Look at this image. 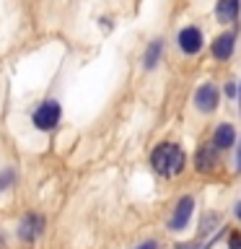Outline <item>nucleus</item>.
<instances>
[{
    "instance_id": "obj_12",
    "label": "nucleus",
    "mask_w": 241,
    "mask_h": 249,
    "mask_svg": "<svg viewBox=\"0 0 241 249\" xmlns=\"http://www.w3.org/2000/svg\"><path fill=\"white\" fill-rule=\"evenodd\" d=\"M218 223H221V213H213V210H210V213H205L202 221H200V233L205 236V233H210Z\"/></svg>"
},
{
    "instance_id": "obj_6",
    "label": "nucleus",
    "mask_w": 241,
    "mask_h": 249,
    "mask_svg": "<svg viewBox=\"0 0 241 249\" xmlns=\"http://www.w3.org/2000/svg\"><path fill=\"white\" fill-rule=\"evenodd\" d=\"M44 226H47V221H44L42 213H26L18 223V239L26 241V244H34V241L44 233Z\"/></svg>"
},
{
    "instance_id": "obj_11",
    "label": "nucleus",
    "mask_w": 241,
    "mask_h": 249,
    "mask_svg": "<svg viewBox=\"0 0 241 249\" xmlns=\"http://www.w3.org/2000/svg\"><path fill=\"white\" fill-rule=\"evenodd\" d=\"M161 54H163V42H161V39H153V42L145 47L143 68L145 70H155V68H158V62H161Z\"/></svg>"
},
{
    "instance_id": "obj_16",
    "label": "nucleus",
    "mask_w": 241,
    "mask_h": 249,
    "mask_svg": "<svg viewBox=\"0 0 241 249\" xmlns=\"http://www.w3.org/2000/svg\"><path fill=\"white\" fill-rule=\"evenodd\" d=\"M228 249H241V236L239 233H231L228 236Z\"/></svg>"
},
{
    "instance_id": "obj_9",
    "label": "nucleus",
    "mask_w": 241,
    "mask_h": 249,
    "mask_svg": "<svg viewBox=\"0 0 241 249\" xmlns=\"http://www.w3.org/2000/svg\"><path fill=\"white\" fill-rule=\"evenodd\" d=\"M233 50H236V31H223L221 36L213 39V44H210V52H213L215 60H231L233 57Z\"/></svg>"
},
{
    "instance_id": "obj_3",
    "label": "nucleus",
    "mask_w": 241,
    "mask_h": 249,
    "mask_svg": "<svg viewBox=\"0 0 241 249\" xmlns=\"http://www.w3.org/2000/svg\"><path fill=\"white\" fill-rule=\"evenodd\" d=\"M194 208H197V202H194L192 195H182V197L176 200L174 210H171V218H169V231H184L187 226L192 223V215H194Z\"/></svg>"
},
{
    "instance_id": "obj_15",
    "label": "nucleus",
    "mask_w": 241,
    "mask_h": 249,
    "mask_svg": "<svg viewBox=\"0 0 241 249\" xmlns=\"http://www.w3.org/2000/svg\"><path fill=\"white\" fill-rule=\"evenodd\" d=\"M135 249H158V241H155V239H145V241H140Z\"/></svg>"
},
{
    "instance_id": "obj_1",
    "label": "nucleus",
    "mask_w": 241,
    "mask_h": 249,
    "mask_svg": "<svg viewBox=\"0 0 241 249\" xmlns=\"http://www.w3.org/2000/svg\"><path fill=\"white\" fill-rule=\"evenodd\" d=\"M151 169L163 179H174L187 169V153L179 143L163 140L151 151Z\"/></svg>"
},
{
    "instance_id": "obj_8",
    "label": "nucleus",
    "mask_w": 241,
    "mask_h": 249,
    "mask_svg": "<svg viewBox=\"0 0 241 249\" xmlns=\"http://www.w3.org/2000/svg\"><path fill=\"white\" fill-rule=\"evenodd\" d=\"M213 145L218 151H233L239 145V132L231 122H221L218 127L213 130Z\"/></svg>"
},
{
    "instance_id": "obj_14",
    "label": "nucleus",
    "mask_w": 241,
    "mask_h": 249,
    "mask_svg": "<svg viewBox=\"0 0 241 249\" xmlns=\"http://www.w3.org/2000/svg\"><path fill=\"white\" fill-rule=\"evenodd\" d=\"M236 93H239V86H236V81H228V83H225V96L233 99Z\"/></svg>"
},
{
    "instance_id": "obj_2",
    "label": "nucleus",
    "mask_w": 241,
    "mask_h": 249,
    "mask_svg": "<svg viewBox=\"0 0 241 249\" xmlns=\"http://www.w3.org/2000/svg\"><path fill=\"white\" fill-rule=\"evenodd\" d=\"M60 120H62V107H60V101H54V99L42 101V104L34 109V114H31V122H34V127L42 130V132L54 130V127L60 124Z\"/></svg>"
},
{
    "instance_id": "obj_4",
    "label": "nucleus",
    "mask_w": 241,
    "mask_h": 249,
    "mask_svg": "<svg viewBox=\"0 0 241 249\" xmlns=\"http://www.w3.org/2000/svg\"><path fill=\"white\" fill-rule=\"evenodd\" d=\"M192 163H194V171H197V174H213V171L221 166V151L213 145V140H210V143H202V145H197V151H194Z\"/></svg>"
},
{
    "instance_id": "obj_7",
    "label": "nucleus",
    "mask_w": 241,
    "mask_h": 249,
    "mask_svg": "<svg viewBox=\"0 0 241 249\" xmlns=\"http://www.w3.org/2000/svg\"><path fill=\"white\" fill-rule=\"evenodd\" d=\"M176 42H179V50L192 57V54H197V52L202 50V44H205V36H202L200 26H184L182 31H179Z\"/></svg>"
},
{
    "instance_id": "obj_10",
    "label": "nucleus",
    "mask_w": 241,
    "mask_h": 249,
    "mask_svg": "<svg viewBox=\"0 0 241 249\" xmlns=\"http://www.w3.org/2000/svg\"><path fill=\"white\" fill-rule=\"evenodd\" d=\"M239 11H241V0H218L215 3V18L218 23H233L239 18Z\"/></svg>"
},
{
    "instance_id": "obj_18",
    "label": "nucleus",
    "mask_w": 241,
    "mask_h": 249,
    "mask_svg": "<svg viewBox=\"0 0 241 249\" xmlns=\"http://www.w3.org/2000/svg\"><path fill=\"white\" fill-rule=\"evenodd\" d=\"M233 215H236L239 221H241V202H236V205H233Z\"/></svg>"
},
{
    "instance_id": "obj_5",
    "label": "nucleus",
    "mask_w": 241,
    "mask_h": 249,
    "mask_svg": "<svg viewBox=\"0 0 241 249\" xmlns=\"http://www.w3.org/2000/svg\"><path fill=\"white\" fill-rule=\"evenodd\" d=\"M192 101H194V109L200 114H213L218 109V104H221V91H218L215 83H202V86H197Z\"/></svg>"
},
{
    "instance_id": "obj_17",
    "label": "nucleus",
    "mask_w": 241,
    "mask_h": 249,
    "mask_svg": "<svg viewBox=\"0 0 241 249\" xmlns=\"http://www.w3.org/2000/svg\"><path fill=\"white\" fill-rule=\"evenodd\" d=\"M236 171L241 174V138H239V145H236Z\"/></svg>"
},
{
    "instance_id": "obj_13",
    "label": "nucleus",
    "mask_w": 241,
    "mask_h": 249,
    "mask_svg": "<svg viewBox=\"0 0 241 249\" xmlns=\"http://www.w3.org/2000/svg\"><path fill=\"white\" fill-rule=\"evenodd\" d=\"M13 184H16V169H11V166L0 169V192L11 190Z\"/></svg>"
}]
</instances>
